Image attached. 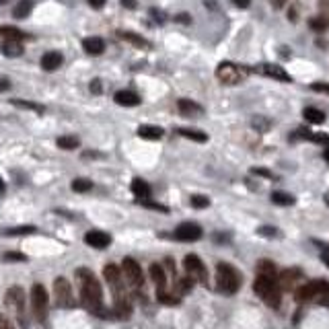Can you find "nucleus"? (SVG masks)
<instances>
[{
    "mask_svg": "<svg viewBox=\"0 0 329 329\" xmlns=\"http://www.w3.org/2000/svg\"><path fill=\"white\" fill-rule=\"evenodd\" d=\"M175 239L179 241H185V243H194L202 239V226L196 222H181L175 228Z\"/></svg>",
    "mask_w": 329,
    "mask_h": 329,
    "instance_id": "obj_9",
    "label": "nucleus"
},
{
    "mask_svg": "<svg viewBox=\"0 0 329 329\" xmlns=\"http://www.w3.org/2000/svg\"><path fill=\"white\" fill-rule=\"evenodd\" d=\"M31 311H33V317L37 321H43L45 319V313H48V292L41 284H35L31 288Z\"/></svg>",
    "mask_w": 329,
    "mask_h": 329,
    "instance_id": "obj_7",
    "label": "nucleus"
},
{
    "mask_svg": "<svg viewBox=\"0 0 329 329\" xmlns=\"http://www.w3.org/2000/svg\"><path fill=\"white\" fill-rule=\"evenodd\" d=\"M309 27L313 29V31H317V33H323V31H327V29H329V21L325 17H313L309 21Z\"/></svg>",
    "mask_w": 329,
    "mask_h": 329,
    "instance_id": "obj_31",
    "label": "nucleus"
},
{
    "mask_svg": "<svg viewBox=\"0 0 329 329\" xmlns=\"http://www.w3.org/2000/svg\"><path fill=\"white\" fill-rule=\"evenodd\" d=\"M122 5L126 9H136V0H122Z\"/></svg>",
    "mask_w": 329,
    "mask_h": 329,
    "instance_id": "obj_48",
    "label": "nucleus"
},
{
    "mask_svg": "<svg viewBox=\"0 0 329 329\" xmlns=\"http://www.w3.org/2000/svg\"><path fill=\"white\" fill-rule=\"evenodd\" d=\"M239 286H241V274L228 263H218L216 265V288L224 294H234Z\"/></svg>",
    "mask_w": 329,
    "mask_h": 329,
    "instance_id": "obj_3",
    "label": "nucleus"
},
{
    "mask_svg": "<svg viewBox=\"0 0 329 329\" xmlns=\"http://www.w3.org/2000/svg\"><path fill=\"white\" fill-rule=\"evenodd\" d=\"M192 206L198 208V210H200V208H208V206H210V200H208L206 196H194L192 198Z\"/></svg>",
    "mask_w": 329,
    "mask_h": 329,
    "instance_id": "obj_37",
    "label": "nucleus"
},
{
    "mask_svg": "<svg viewBox=\"0 0 329 329\" xmlns=\"http://www.w3.org/2000/svg\"><path fill=\"white\" fill-rule=\"evenodd\" d=\"M216 76L224 82V84H237L241 82V78L245 76V70H241V66L230 64V62H222L216 68Z\"/></svg>",
    "mask_w": 329,
    "mask_h": 329,
    "instance_id": "obj_8",
    "label": "nucleus"
},
{
    "mask_svg": "<svg viewBox=\"0 0 329 329\" xmlns=\"http://www.w3.org/2000/svg\"><path fill=\"white\" fill-rule=\"evenodd\" d=\"M317 292H319L317 282L305 284V286H301L296 290V301H311V298H317Z\"/></svg>",
    "mask_w": 329,
    "mask_h": 329,
    "instance_id": "obj_21",
    "label": "nucleus"
},
{
    "mask_svg": "<svg viewBox=\"0 0 329 329\" xmlns=\"http://www.w3.org/2000/svg\"><path fill=\"white\" fill-rule=\"evenodd\" d=\"M148 274H151V280L155 282V286H157L159 290H163V288L167 286V274L163 272V267H161L159 263H153L151 270H148Z\"/></svg>",
    "mask_w": 329,
    "mask_h": 329,
    "instance_id": "obj_20",
    "label": "nucleus"
},
{
    "mask_svg": "<svg viewBox=\"0 0 329 329\" xmlns=\"http://www.w3.org/2000/svg\"><path fill=\"white\" fill-rule=\"evenodd\" d=\"M284 3H286V0H274V7H278V9H280Z\"/></svg>",
    "mask_w": 329,
    "mask_h": 329,
    "instance_id": "obj_52",
    "label": "nucleus"
},
{
    "mask_svg": "<svg viewBox=\"0 0 329 329\" xmlns=\"http://www.w3.org/2000/svg\"><path fill=\"white\" fill-rule=\"evenodd\" d=\"M103 91V86H101V80L99 78H95L93 82H91V93H95V95H99Z\"/></svg>",
    "mask_w": 329,
    "mask_h": 329,
    "instance_id": "obj_42",
    "label": "nucleus"
},
{
    "mask_svg": "<svg viewBox=\"0 0 329 329\" xmlns=\"http://www.w3.org/2000/svg\"><path fill=\"white\" fill-rule=\"evenodd\" d=\"M91 187H93V183L88 181V179H74V181H72V190L78 192V194H84V192H88Z\"/></svg>",
    "mask_w": 329,
    "mask_h": 329,
    "instance_id": "obj_34",
    "label": "nucleus"
},
{
    "mask_svg": "<svg viewBox=\"0 0 329 329\" xmlns=\"http://www.w3.org/2000/svg\"><path fill=\"white\" fill-rule=\"evenodd\" d=\"M31 9H33V0H19L17 7L13 9V15H15V19H27Z\"/></svg>",
    "mask_w": 329,
    "mask_h": 329,
    "instance_id": "obj_23",
    "label": "nucleus"
},
{
    "mask_svg": "<svg viewBox=\"0 0 329 329\" xmlns=\"http://www.w3.org/2000/svg\"><path fill=\"white\" fill-rule=\"evenodd\" d=\"M257 272L259 274H263V276H274V272H276V267H274V263L272 261H259L257 263Z\"/></svg>",
    "mask_w": 329,
    "mask_h": 329,
    "instance_id": "obj_35",
    "label": "nucleus"
},
{
    "mask_svg": "<svg viewBox=\"0 0 329 329\" xmlns=\"http://www.w3.org/2000/svg\"><path fill=\"white\" fill-rule=\"evenodd\" d=\"M280 280H282V286L284 288H292L296 280H301V270H296V267H292V270H284L282 276H280Z\"/></svg>",
    "mask_w": 329,
    "mask_h": 329,
    "instance_id": "obj_25",
    "label": "nucleus"
},
{
    "mask_svg": "<svg viewBox=\"0 0 329 329\" xmlns=\"http://www.w3.org/2000/svg\"><path fill=\"white\" fill-rule=\"evenodd\" d=\"M56 144H58V148H62V151H74V148L80 146L76 136H60Z\"/></svg>",
    "mask_w": 329,
    "mask_h": 329,
    "instance_id": "obj_27",
    "label": "nucleus"
},
{
    "mask_svg": "<svg viewBox=\"0 0 329 329\" xmlns=\"http://www.w3.org/2000/svg\"><path fill=\"white\" fill-rule=\"evenodd\" d=\"M103 276L113 292V301H122V298H128L126 290H124V280H122V272L115 263H107L105 270H103Z\"/></svg>",
    "mask_w": 329,
    "mask_h": 329,
    "instance_id": "obj_5",
    "label": "nucleus"
},
{
    "mask_svg": "<svg viewBox=\"0 0 329 329\" xmlns=\"http://www.w3.org/2000/svg\"><path fill=\"white\" fill-rule=\"evenodd\" d=\"M159 301H161L163 305H177V303H179V298H177L175 294H171V292H167V290L163 288V290H159Z\"/></svg>",
    "mask_w": 329,
    "mask_h": 329,
    "instance_id": "obj_36",
    "label": "nucleus"
},
{
    "mask_svg": "<svg viewBox=\"0 0 329 329\" xmlns=\"http://www.w3.org/2000/svg\"><path fill=\"white\" fill-rule=\"evenodd\" d=\"M0 52H3L7 58H19V56H23V45L19 39H7L3 43V48H0Z\"/></svg>",
    "mask_w": 329,
    "mask_h": 329,
    "instance_id": "obj_19",
    "label": "nucleus"
},
{
    "mask_svg": "<svg viewBox=\"0 0 329 329\" xmlns=\"http://www.w3.org/2000/svg\"><path fill=\"white\" fill-rule=\"evenodd\" d=\"M115 103L117 105H124V107H134V105H140V97L132 91H117L115 93Z\"/></svg>",
    "mask_w": 329,
    "mask_h": 329,
    "instance_id": "obj_18",
    "label": "nucleus"
},
{
    "mask_svg": "<svg viewBox=\"0 0 329 329\" xmlns=\"http://www.w3.org/2000/svg\"><path fill=\"white\" fill-rule=\"evenodd\" d=\"M84 243L93 249H107L111 245V237L103 230H88L84 234Z\"/></svg>",
    "mask_w": 329,
    "mask_h": 329,
    "instance_id": "obj_11",
    "label": "nucleus"
},
{
    "mask_svg": "<svg viewBox=\"0 0 329 329\" xmlns=\"http://www.w3.org/2000/svg\"><path fill=\"white\" fill-rule=\"evenodd\" d=\"M251 124H253V126H255V128H257L259 132H265L267 128H270V122H263V119H259V117H255V119H253Z\"/></svg>",
    "mask_w": 329,
    "mask_h": 329,
    "instance_id": "obj_39",
    "label": "nucleus"
},
{
    "mask_svg": "<svg viewBox=\"0 0 329 329\" xmlns=\"http://www.w3.org/2000/svg\"><path fill=\"white\" fill-rule=\"evenodd\" d=\"M259 234L261 237H276V228L274 226H261L259 228Z\"/></svg>",
    "mask_w": 329,
    "mask_h": 329,
    "instance_id": "obj_40",
    "label": "nucleus"
},
{
    "mask_svg": "<svg viewBox=\"0 0 329 329\" xmlns=\"http://www.w3.org/2000/svg\"><path fill=\"white\" fill-rule=\"evenodd\" d=\"M117 37H122V39L134 43V45H140V48H148V41L146 39H142V37H138V35H134L130 31H117Z\"/></svg>",
    "mask_w": 329,
    "mask_h": 329,
    "instance_id": "obj_32",
    "label": "nucleus"
},
{
    "mask_svg": "<svg viewBox=\"0 0 329 329\" xmlns=\"http://www.w3.org/2000/svg\"><path fill=\"white\" fill-rule=\"evenodd\" d=\"M76 278H78V286H80L82 305L91 313L101 315V311H103V294H101V284H99L97 276L91 270H86V267H78Z\"/></svg>",
    "mask_w": 329,
    "mask_h": 329,
    "instance_id": "obj_1",
    "label": "nucleus"
},
{
    "mask_svg": "<svg viewBox=\"0 0 329 329\" xmlns=\"http://www.w3.org/2000/svg\"><path fill=\"white\" fill-rule=\"evenodd\" d=\"M192 280H194V278H181V280H179V282H177L179 292H187V290L192 288V284H194Z\"/></svg>",
    "mask_w": 329,
    "mask_h": 329,
    "instance_id": "obj_38",
    "label": "nucleus"
},
{
    "mask_svg": "<svg viewBox=\"0 0 329 329\" xmlns=\"http://www.w3.org/2000/svg\"><path fill=\"white\" fill-rule=\"evenodd\" d=\"M54 294H56L58 307H62V309L76 307L74 294H72V286H70V282L66 278H56V282H54Z\"/></svg>",
    "mask_w": 329,
    "mask_h": 329,
    "instance_id": "obj_6",
    "label": "nucleus"
},
{
    "mask_svg": "<svg viewBox=\"0 0 329 329\" xmlns=\"http://www.w3.org/2000/svg\"><path fill=\"white\" fill-rule=\"evenodd\" d=\"M130 187H132L134 196H136L138 200H142V202H144L146 198H151V185H148L144 179H140V177H134V179H132Z\"/></svg>",
    "mask_w": 329,
    "mask_h": 329,
    "instance_id": "obj_16",
    "label": "nucleus"
},
{
    "mask_svg": "<svg viewBox=\"0 0 329 329\" xmlns=\"http://www.w3.org/2000/svg\"><path fill=\"white\" fill-rule=\"evenodd\" d=\"M35 230H37L35 226H15V228H5L0 232L7 234V237H21V234H33Z\"/></svg>",
    "mask_w": 329,
    "mask_h": 329,
    "instance_id": "obj_29",
    "label": "nucleus"
},
{
    "mask_svg": "<svg viewBox=\"0 0 329 329\" xmlns=\"http://www.w3.org/2000/svg\"><path fill=\"white\" fill-rule=\"evenodd\" d=\"M261 72H263V74H267V76H272V78H276V80L292 82L290 74H288V72H286L282 66H278V64H263V66H261Z\"/></svg>",
    "mask_w": 329,
    "mask_h": 329,
    "instance_id": "obj_15",
    "label": "nucleus"
},
{
    "mask_svg": "<svg viewBox=\"0 0 329 329\" xmlns=\"http://www.w3.org/2000/svg\"><path fill=\"white\" fill-rule=\"evenodd\" d=\"M11 88V80L7 76H0V91H9Z\"/></svg>",
    "mask_w": 329,
    "mask_h": 329,
    "instance_id": "obj_44",
    "label": "nucleus"
},
{
    "mask_svg": "<svg viewBox=\"0 0 329 329\" xmlns=\"http://www.w3.org/2000/svg\"><path fill=\"white\" fill-rule=\"evenodd\" d=\"M7 309L11 311V315H15L21 323H25V292L21 286H11L7 290Z\"/></svg>",
    "mask_w": 329,
    "mask_h": 329,
    "instance_id": "obj_4",
    "label": "nucleus"
},
{
    "mask_svg": "<svg viewBox=\"0 0 329 329\" xmlns=\"http://www.w3.org/2000/svg\"><path fill=\"white\" fill-rule=\"evenodd\" d=\"M230 3H232L234 7H239V9H247V7L251 5V0H230Z\"/></svg>",
    "mask_w": 329,
    "mask_h": 329,
    "instance_id": "obj_45",
    "label": "nucleus"
},
{
    "mask_svg": "<svg viewBox=\"0 0 329 329\" xmlns=\"http://www.w3.org/2000/svg\"><path fill=\"white\" fill-rule=\"evenodd\" d=\"M82 50L91 56H99L105 50V41L101 37H86V39H82Z\"/></svg>",
    "mask_w": 329,
    "mask_h": 329,
    "instance_id": "obj_17",
    "label": "nucleus"
},
{
    "mask_svg": "<svg viewBox=\"0 0 329 329\" xmlns=\"http://www.w3.org/2000/svg\"><path fill=\"white\" fill-rule=\"evenodd\" d=\"M88 5H91L93 9H103L105 7V0H86Z\"/></svg>",
    "mask_w": 329,
    "mask_h": 329,
    "instance_id": "obj_46",
    "label": "nucleus"
},
{
    "mask_svg": "<svg viewBox=\"0 0 329 329\" xmlns=\"http://www.w3.org/2000/svg\"><path fill=\"white\" fill-rule=\"evenodd\" d=\"M272 202L278 206H292L294 204V196L286 194V192H274L272 194Z\"/></svg>",
    "mask_w": 329,
    "mask_h": 329,
    "instance_id": "obj_30",
    "label": "nucleus"
},
{
    "mask_svg": "<svg viewBox=\"0 0 329 329\" xmlns=\"http://www.w3.org/2000/svg\"><path fill=\"white\" fill-rule=\"evenodd\" d=\"M138 136L144 138V140H159V138H163V128H159V126H140Z\"/></svg>",
    "mask_w": 329,
    "mask_h": 329,
    "instance_id": "obj_22",
    "label": "nucleus"
},
{
    "mask_svg": "<svg viewBox=\"0 0 329 329\" xmlns=\"http://www.w3.org/2000/svg\"><path fill=\"white\" fill-rule=\"evenodd\" d=\"M62 62H64V56L60 52H48L41 58V68L48 70V72H54V70H58L60 66H62Z\"/></svg>",
    "mask_w": 329,
    "mask_h": 329,
    "instance_id": "obj_13",
    "label": "nucleus"
},
{
    "mask_svg": "<svg viewBox=\"0 0 329 329\" xmlns=\"http://www.w3.org/2000/svg\"><path fill=\"white\" fill-rule=\"evenodd\" d=\"M325 204H327V206H329V192H327V194H325Z\"/></svg>",
    "mask_w": 329,
    "mask_h": 329,
    "instance_id": "obj_54",
    "label": "nucleus"
},
{
    "mask_svg": "<svg viewBox=\"0 0 329 329\" xmlns=\"http://www.w3.org/2000/svg\"><path fill=\"white\" fill-rule=\"evenodd\" d=\"M177 107H179V111H181L185 117H198V115H202V113H204L202 105H198V103H196V101H192V99H179Z\"/></svg>",
    "mask_w": 329,
    "mask_h": 329,
    "instance_id": "obj_14",
    "label": "nucleus"
},
{
    "mask_svg": "<svg viewBox=\"0 0 329 329\" xmlns=\"http://www.w3.org/2000/svg\"><path fill=\"white\" fill-rule=\"evenodd\" d=\"M124 276H126L128 284L134 286V288H140L142 282H144V276H142L140 265H138V261H134L132 257H126V259H124Z\"/></svg>",
    "mask_w": 329,
    "mask_h": 329,
    "instance_id": "obj_10",
    "label": "nucleus"
},
{
    "mask_svg": "<svg viewBox=\"0 0 329 329\" xmlns=\"http://www.w3.org/2000/svg\"><path fill=\"white\" fill-rule=\"evenodd\" d=\"M257 296H261V301L270 307H278L280 305V286L274 280V276H263L259 274L255 284H253Z\"/></svg>",
    "mask_w": 329,
    "mask_h": 329,
    "instance_id": "obj_2",
    "label": "nucleus"
},
{
    "mask_svg": "<svg viewBox=\"0 0 329 329\" xmlns=\"http://www.w3.org/2000/svg\"><path fill=\"white\" fill-rule=\"evenodd\" d=\"M183 267H185V270H187L194 278L206 280V270H204V265H202V261H200L198 255H194V253L185 255V257H183Z\"/></svg>",
    "mask_w": 329,
    "mask_h": 329,
    "instance_id": "obj_12",
    "label": "nucleus"
},
{
    "mask_svg": "<svg viewBox=\"0 0 329 329\" xmlns=\"http://www.w3.org/2000/svg\"><path fill=\"white\" fill-rule=\"evenodd\" d=\"M311 88H313V91H319V93H327V95H329V84L317 82V84H311Z\"/></svg>",
    "mask_w": 329,
    "mask_h": 329,
    "instance_id": "obj_43",
    "label": "nucleus"
},
{
    "mask_svg": "<svg viewBox=\"0 0 329 329\" xmlns=\"http://www.w3.org/2000/svg\"><path fill=\"white\" fill-rule=\"evenodd\" d=\"M13 105L15 107H23V109H31V111H37V113H43V105L39 103H31V101H21V99H13Z\"/></svg>",
    "mask_w": 329,
    "mask_h": 329,
    "instance_id": "obj_33",
    "label": "nucleus"
},
{
    "mask_svg": "<svg viewBox=\"0 0 329 329\" xmlns=\"http://www.w3.org/2000/svg\"><path fill=\"white\" fill-rule=\"evenodd\" d=\"M177 132H179V136L190 138V140H196V142H206V140H208V136H206L204 132H200V130H192V128H179Z\"/></svg>",
    "mask_w": 329,
    "mask_h": 329,
    "instance_id": "obj_28",
    "label": "nucleus"
},
{
    "mask_svg": "<svg viewBox=\"0 0 329 329\" xmlns=\"http://www.w3.org/2000/svg\"><path fill=\"white\" fill-rule=\"evenodd\" d=\"M303 115L307 117V122H311V124H323L325 122V113L321 109H317V107H307L303 111Z\"/></svg>",
    "mask_w": 329,
    "mask_h": 329,
    "instance_id": "obj_26",
    "label": "nucleus"
},
{
    "mask_svg": "<svg viewBox=\"0 0 329 329\" xmlns=\"http://www.w3.org/2000/svg\"><path fill=\"white\" fill-rule=\"evenodd\" d=\"M5 192H7V185H5L3 179H0V194H5Z\"/></svg>",
    "mask_w": 329,
    "mask_h": 329,
    "instance_id": "obj_51",
    "label": "nucleus"
},
{
    "mask_svg": "<svg viewBox=\"0 0 329 329\" xmlns=\"http://www.w3.org/2000/svg\"><path fill=\"white\" fill-rule=\"evenodd\" d=\"M0 37H5V39H27V33L21 31V29H15V27H7L3 25L0 27Z\"/></svg>",
    "mask_w": 329,
    "mask_h": 329,
    "instance_id": "obj_24",
    "label": "nucleus"
},
{
    "mask_svg": "<svg viewBox=\"0 0 329 329\" xmlns=\"http://www.w3.org/2000/svg\"><path fill=\"white\" fill-rule=\"evenodd\" d=\"M177 21L179 23H190V15H177Z\"/></svg>",
    "mask_w": 329,
    "mask_h": 329,
    "instance_id": "obj_50",
    "label": "nucleus"
},
{
    "mask_svg": "<svg viewBox=\"0 0 329 329\" xmlns=\"http://www.w3.org/2000/svg\"><path fill=\"white\" fill-rule=\"evenodd\" d=\"M323 159H325V161H327V163H329V146H327V148H325V153H323Z\"/></svg>",
    "mask_w": 329,
    "mask_h": 329,
    "instance_id": "obj_53",
    "label": "nucleus"
},
{
    "mask_svg": "<svg viewBox=\"0 0 329 329\" xmlns=\"http://www.w3.org/2000/svg\"><path fill=\"white\" fill-rule=\"evenodd\" d=\"M253 173L255 175H261V177H274L270 171H265V169H253Z\"/></svg>",
    "mask_w": 329,
    "mask_h": 329,
    "instance_id": "obj_47",
    "label": "nucleus"
},
{
    "mask_svg": "<svg viewBox=\"0 0 329 329\" xmlns=\"http://www.w3.org/2000/svg\"><path fill=\"white\" fill-rule=\"evenodd\" d=\"M321 259H323V263L329 267V249H325V251L321 253Z\"/></svg>",
    "mask_w": 329,
    "mask_h": 329,
    "instance_id": "obj_49",
    "label": "nucleus"
},
{
    "mask_svg": "<svg viewBox=\"0 0 329 329\" xmlns=\"http://www.w3.org/2000/svg\"><path fill=\"white\" fill-rule=\"evenodd\" d=\"M5 259H7V261H25L27 257H25L23 253H7Z\"/></svg>",
    "mask_w": 329,
    "mask_h": 329,
    "instance_id": "obj_41",
    "label": "nucleus"
}]
</instances>
